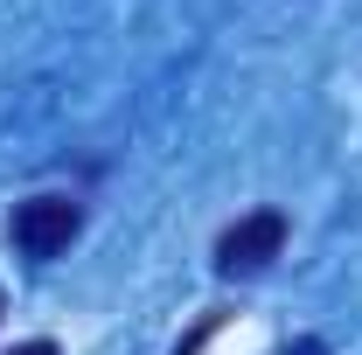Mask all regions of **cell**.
<instances>
[{
    "instance_id": "cell-1",
    "label": "cell",
    "mask_w": 362,
    "mask_h": 355,
    "mask_svg": "<svg viewBox=\"0 0 362 355\" xmlns=\"http://www.w3.org/2000/svg\"><path fill=\"white\" fill-rule=\"evenodd\" d=\"M77 230H84V202L77 195H28L7 216V244L21 258H63L77 244Z\"/></svg>"
},
{
    "instance_id": "cell-2",
    "label": "cell",
    "mask_w": 362,
    "mask_h": 355,
    "mask_svg": "<svg viewBox=\"0 0 362 355\" xmlns=\"http://www.w3.org/2000/svg\"><path fill=\"white\" fill-rule=\"evenodd\" d=\"M286 237H293L286 209H251V216H237L223 237H216L209 265H216V279H258V272L286 251Z\"/></svg>"
},
{
    "instance_id": "cell-3",
    "label": "cell",
    "mask_w": 362,
    "mask_h": 355,
    "mask_svg": "<svg viewBox=\"0 0 362 355\" xmlns=\"http://www.w3.org/2000/svg\"><path fill=\"white\" fill-rule=\"evenodd\" d=\"M216 327H223V307H209V313H202V320H195V327H188V334H181V342H175L168 355H202V349H209V334H216Z\"/></svg>"
},
{
    "instance_id": "cell-4",
    "label": "cell",
    "mask_w": 362,
    "mask_h": 355,
    "mask_svg": "<svg viewBox=\"0 0 362 355\" xmlns=\"http://www.w3.org/2000/svg\"><path fill=\"white\" fill-rule=\"evenodd\" d=\"M286 355H327V342H320V334H300V342H293Z\"/></svg>"
},
{
    "instance_id": "cell-5",
    "label": "cell",
    "mask_w": 362,
    "mask_h": 355,
    "mask_svg": "<svg viewBox=\"0 0 362 355\" xmlns=\"http://www.w3.org/2000/svg\"><path fill=\"white\" fill-rule=\"evenodd\" d=\"M7 355H63V349H56V342H14Z\"/></svg>"
},
{
    "instance_id": "cell-6",
    "label": "cell",
    "mask_w": 362,
    "mask_h": 355,
    "mask_svg": "<svg viewBox=\"0 0 362 355\" xmlns=\"http://www.w3.org/2000/svg\"><path fill=\"white\" fill-rule=\"evenodd\" d=\"M0 313H7V293H0Z\"/></svg>"
}]
</instances>
